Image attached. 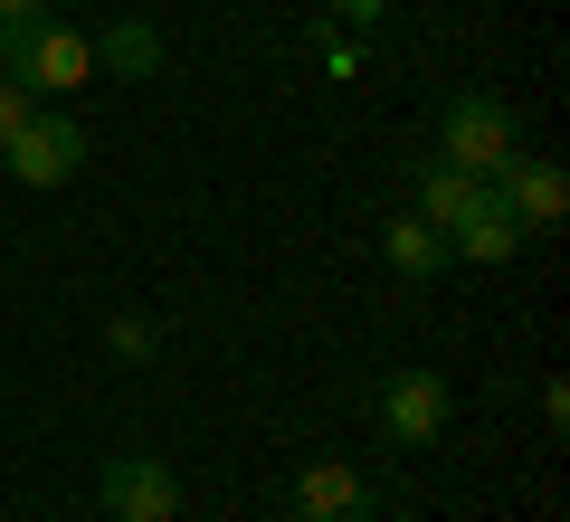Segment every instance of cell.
Wrapping results in <instances>:
<instances>
[{
  "label": "cell",
  "mask_w": 570,
  "mask_h": 522,
  "mask_svg": "<svg viewBox=\"0 0 570 522\" xmlns=\"http://www.w3.org/2000/svg\"><path fill=\"white\" fill-rule=\"evenodd\" d=\"M0 77H20L29 96H77V86H96V39L67 20H29L0 48Z\"/></svg>",
  "instance_id": "obj_1"
},
{
  "label": "cell",
  "mask_w": 570,
  "mask_h": 522,
  "mask_svg": "<svg viewBox=\"0 0 570 522\" xmlns=\"http://www.w3.org/2000/svg\"><path fill=\"white\" fill-rule=\"evenodd\" d=\"M513 152H523V124H513L504 96H456L448 115H438V161H456L475 181H504Z\"/></svg>",
  "instance_id": "obj_2"
},
{
  "label": "cell",
  "mask_w": 570,
  "mask_h": 522,
  "mask_svg": "<svg viewBox=\"0 0 570 522\" xmlns=\"http://www.w3.org/2000/svg\"><path fill=\"white\" fill-rule=\"evenodd\" d=\"M0 171H20L29 190L77 181V171H86V124H77V115H48V105H39V115H29L20 134L0 142Z\"/></svg>",
  "instance_id": "obj_3"
},
{
  "label": "cell",
  "mask_w": 570,
  "mask_h": 522,
  "mask_svg": "<svg viewBox=\"0 0 570 522\" xmlns=\"http://www.w3.org/2000/svg\"><path fill=\"white\" fill-rule=\"evenodd\" d=\"M96 494H105V513H115V522H181V475H171L163 456H142V446L105 456Z\"/></svg>",
  "instance_id": "obj_4"
},
{
  "label": "cell",
  "mask_w": 570,
  "mask_h": 522,
  "mask_svg": "<svg viewBox=\"0 0 570 522\" xmlns=\"http://www.w3.org/2000/svg\"><path fill=\"white\" fill-rule=\"evenodd\" d=\"M448 418H456V390L438 381V371H390V381H381V427L400 446H438Z\"/></svg>",
  "instance_id": "obj_5"
},
{
  "label": "cell",
  "mask_w": 570,
  "mask_h": 522,
  "mask_svg": "<svg viewBox=\"0 0 570 522\" xmlns=\"http://www.w3.org/2000/svg\"><path fill=\"white\" fill-rule=\"evenodd\" d=\"M371 475L362 465H343V456H314L305 475H295V522H371Z\"/></svg>",
  "instance_id": "obj_6"
},
{
  "label": "cell",
  "mask_w": 570,
  "mask_h": 522,
  "mask_svg": "<svg viewBox=\"0 0 570 522\" xmlns=\"http://www.w3.org/2000/svg\"><path fill=\"white\" fill-rule=\"evenodd\" d=\"M504 209L523 219V238H542V228H561V209H570V181H561V161L551 152H513L504 161Z\"/></svg>",
  "instance_id": "obj_7"
},
{
  "label": "cell",
  "mask_w": 570,
  "mask_h": 522,
  "mask_svg": "<svg viewBox=\"0 0 570 522\" xmlns=\"http://www.w3.org/2000/svg\"><path fill=\"white\" fill-rule=\"evenodd\" d=\"M513 247H523V219L504 209V190H485V200L448 228V257H475V266H504Z\"/></svg>",
  "instance_id": "obj_8"
},
{
  "label": "cell",
  "mask_w": 570,
  "mask_h": 522,
  "mask_svg": "<svg viewBox=\"0 0 570 522\" xmlns=\"http://www.w3.org/2000/svg\"><path fill=\"white\" fill-rule=\"evenodd\" d=\"M485 190H494V181H475V171H456V161H428V171H419V219L438 228V238H448V228L466 219V209L485 200Z\"/></svg>",
  "instance_id": "obj_9"
},
{
  "label": "cell",
  "mask_w": 570,
  "mask_h": 522,
  "mask_svg": "<svg viewBox=\"0 0 570 522\" xmlns=\"http://www.w3.org/2000/svg\"><path fill=\"white\" fill-rule=\"evenodd\" d=\"M381 257H390V266H400V276H409V285H428V276H438V266H448V238H438V228H428V219H419V209H400V219H390V228H381Z\"/></svg>",
  "instance_id": "obj_10"
},
{
  "label": "cell",
  "mask_w": 570,
  "mask_h": 522,
  "mask_svg": "<svg viewBox=\"0 0 570 522\" xmlns=\"http://www.w3.org/2000/svg\"><path fill=\"white\" fill-rule=\"evenodd\" d=\"M153 67H163V29L153 20H115L96 39V77H153Z\"/></svg>",
  "instance_id": "obj_11"
},
{
  "label": "cell",
  "mask_w": 570,
  "mask_h": 522,
  "mask_svg": "<svg viewBox=\"0 0 570 522\" xmlns=\"http://www.w3.org/2000/svg\"><path fill=\"white\" fill-rule=\"evenodd\" d=\"M105 342H115L124 362H153V342H163V323H153V314H115V323H105Z\"/></svg>",
  "instance_id": "obj_12"
},
{
  "label": "cell",
  "mask_w": 570,
  "mask_h": 522,
  "mask_svg": "<svg viewBox=\"0 0 570 522\" xmlns=\"http://www.w3.org/2000/svg\"><path fill=\"white\" fill-rule=\"evenodd\" d=\"M29 115H39V96H29V86H20V77H0V142L20 134V124H29Z\"/></svg>",
  "instance_id": "obj_13"
},
{
  "label": "cell",
  "mask_w": 570,
  "mask_h": 522,
  "mask_svg": "<svg viewBox=\"0 0 570 522\" xmlns=\"http://www.w3.org/2000/svg\"><path fill=\"white\" fill-rule=\"evenodd\" d=\"M324 10H333V20H362V29L390 20V0H324Z\"/></svg>",
  "instance_id": "obj_14"
},
{
  "label": "cell",
  "mask_w": 570,
  "mask_h": 522,
  "mask_svg": "<svg viewBox=\"0 0 570 522\" xmlns=\"http://www.w3.org/2000/svg\"><path fill=\"white\" fill-rule=\"evenodd\" d=\"M29 20H39V0H0V48L20 39V29H29Z\"/></svg>",
  "instance_id": "obj_15"
},
{
  "label": "cell",
  "mask_w": 570,
  "mask_h": 522,
  "mask_svg": "<svg viewBox=\"0 0 570 522\" xmlns=\"http://www.w3.org/2000/svg\"><path fill=\"white\" fill-rule=\"evenodd\" d=\"M67 10H77V0H39V20H67Z\"/></svg>",
  "instance_id": "obj_16"
}]
</instances>
